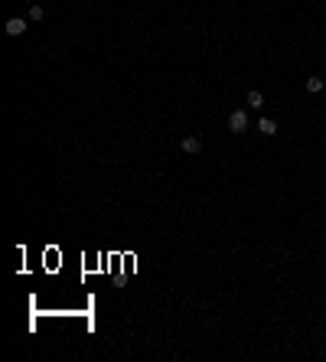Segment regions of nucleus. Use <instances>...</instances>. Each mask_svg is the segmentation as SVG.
<instances>
[{"label":"nucleus","mask_w":326,"mask_h":362,"mask_svg":"<svg viewBox=\"0 0 326 362\" xmlns=\"http://www.w3.org/2000/svg\"><path fill=\"white\" fill-rule=\"evenodd\" d=\"M228 131H232V134H245V131H248V111H245V108H238V111L228 114Z\"/></svg>","instance_id":"obj_1"},{"label":"nucleus","mask_w":326,"mask_h":362,"mask_svg":"<svg viewBox=\"0 0 326 362\" xmlns=\"http://www.w3.org/2000/svg\"><path fill=\"white\" fill-rule=\"evenodd\" d=\"M258 131L264 134V137H274V134H277V124H274L271 118H261L258 121Z\"/></svg>","instance_id":"obj_4"},{"label":"nucleus","mask_w":326,"mask_h":362,"mask_svg":"<svg viewBox=\"0 0 326 362\" xmlns=\"http://www.w3.org/2000/svg\"><path fill=\"white\" fill-rule=\"evenodd\" d=\"M245 105H248V108H264V95H261V91H248V95H245Z\"/></svg>","instance_id":"obj_5"},{"label":"nucleus","mask_w":326,"mask_h":362,"mask_svg":"<svg viewBox=\"0 0 326 362\" xmlns=\"http://www.w3.org/2000/svg\"><path fill=\"white\" fill-rule=\"evenodd\" d=\"M307 91H313V95H316V91H323V78H307Z\"/></svg>","instance_id":"obj_6"},{"label":"nucleus","mask_w":326,"mask_h":362,"mask_svg":"<svg viewBox=\"0 0 326 362\" xmlns=\"http://www.w3.org/2000/svg\"><path fill=\"white\" fill-rule=\"evenodd\" d=\"M43 17H46V10L39 7V3H33V7H30V20H43Z\"/></svg>","instance_id":"obj_7"},{"label":"nucleus","mask_w":326,"mask_h":362,"mask_svg":"<svg viewBox=\"0 0 326 362\" xmlns=\"http://www.w3.org/2000/svg\"><path fill=\"white\" fill-rule=\"evenodd\" d=\"M7 36H23L26 33V20H20V17H13V20H7Z\"/></svg>","instance_id":"obj_2"},{"label":"nucleus","mask_w":326,"mask_h":362,"mask_svg":"<svg viewBox=\"0 0 326 362\" xmlns=\"http://www.w3.org/2000/svg\"><path fill=\"white\" fill-rule=\"evenodd\" d=\"M199 150H202V141H199V137H183V154L196 157Z\"/></svg>","instance_id":"obj_3"}]
</instances>
